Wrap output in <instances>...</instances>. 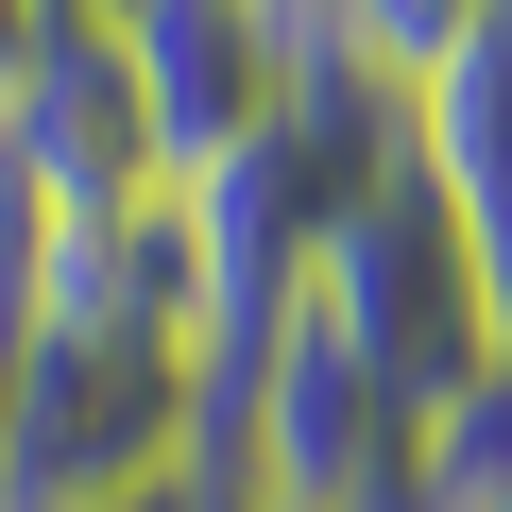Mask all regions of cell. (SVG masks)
<instances>
[{"mask_svg": "<svg viewBox=\"0 0 512 512\" xmlns=\"http://www.w3.org/2000/svg\"><path fill=\"white\" fill-rule=\"evenodd\" d=\"M222 444L205 393V308H188V239L171 205L120 239L35 256L18 325H0V512H120Z\"/></svg>", "mask_w": 512, "mask_h": 512, "instance_id": "obj_1", "label": "cell"}, {"mask_svg": "<svg viewBox=\"0 0 512 512\" xmlns=\"http://www.w3.org/2000/svg\"><path fill=\"white\" fill-rule=\"evenodd\" d=\"M308 291H325V325L410 393V427H444V410H478V393L512 376L495 291H478V256H461V222L427 205V171H410V154L342 205V239L308 256Z\"/></svg>", "mask_w": 512, "mask_h": 512, "instance_id": "obj_2", "label": "cell"}, {"mask_svg": "<svg viewBox=\"0 0 512 512\" xmlns=\"http://www.w3.org/2000/svg\"><path fill=\"white\" fill-rule=\"evenodd\" d=\"M410 393L325 325V291H291L274 325H256V359H239V393H222V461H239V495L256 512H393L410 495Z\"/></svg>", "mask_w": 512, "mask_h": 512, "instance_id": "obj_3", "label": "cell"}, {"mask_svg": "<svg viewBox=\"0 0 512 512\" xmlns=\"http://www.w3.org/2000/svg\"><path fill=\"white\" fill-rule=\"evenodd\" d=\"M120 86H137V120H154V171L171 188H205L256 120H274L308 69H342V52H308L274 0H120Z\"/></svg>", "mask_w": 512, "mask_h": 512, "instance_id": "obj_4", "label": "cell"}, {"mask_svg": "<svg viewBox=\"0 0 512 512\" xmlns=\"http://www.w3.org/2000/svg\"><path fill=\"white\" fill-rule=\"evenodd\" d=\"M410 171H427V205L461 222L478 291H495V342H512V18L410 86Z\"/></svg>", "mask_w": 512, "mask_h": 512, "instance_id": "obj_5", "label": "cell"}, {"mask_svg": "<svg viewBox=\"0 0 512 512\" xmlns=\"http://www.w3.org/2000/svg\"><path fill=\"white\" fill-rule=\"evenodd\" d=\"M495 18H512V0H325V52H342L359 86H393V103H410V86H427L444 52H478Z\"/></svg>", "mask_w": 512, "mask_h": 512, "instance_id": "obj_6", "label": "cell"}, {"mask_svg": "<svg viewBox=\"0 0 512 512\" xmlns=\"http://www.w3.org/2000/svg\"><path fill=\"white\" fill-rule=\"evenodd\" d=\"M393 512H512V376L410 444V495H393Z\"/></svg>", "mask_w": 512, "mask_h": 512, "instance_id": "obj_7", "label": "cell"}, {"mask_svg": "<svg viewBox=\"0 0 512 512\" xmlns=\"http://www.w3.org/2000/svg\"><path fill=\"white\" fill-rule=\"evenodd\" d=\"M35 18H120V0H35Z\"/></svg>", "mask_w": 512, "mask_h": 512, "instance_id": "obj_8", "label": "cell"}]
</instances>
